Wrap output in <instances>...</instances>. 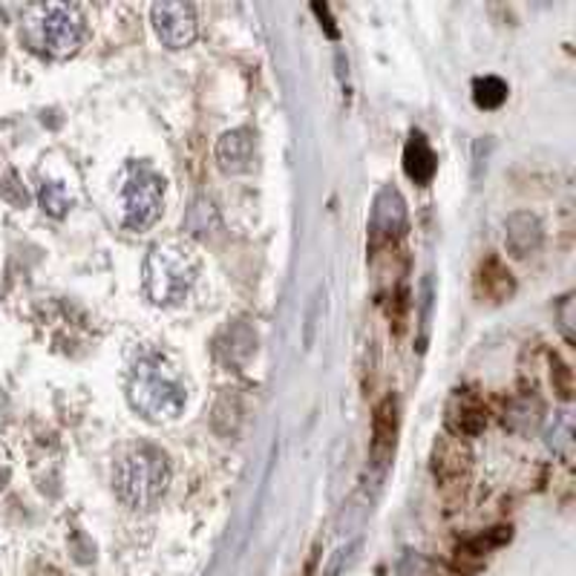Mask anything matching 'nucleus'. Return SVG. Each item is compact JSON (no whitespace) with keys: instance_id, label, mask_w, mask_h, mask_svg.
Instances as JSON below:
<instances>
[{"instance_id":"f257e3e1","label":"nucleus","mask_w":576,"mask_h":576,"mask_svg":"<svg viewBox=\"0 0 576 576\" xmlns=\"http://www.w3.org/2000/svg\"><path fill=\"white\" fill-rule=\"evenodd\" d=\"M127 401L150 424L179 418L188 403V384L171 354L148 349L133 361L127 375Z\"/></svg>"},{"instance_id":"f03ea898","label":"nucleus","mask_w":576,"mask_h":576,"mask_svg":"<svg viewBox=\"0 0 576 576\" xmlns=\"http://www.w3.org/2000/svg\"><path fill=\"white\" fill-rule=\"evenodd\" d=\"M197 277L199 254L185 239H162L145 256L141 283L153 305H179L197 286Z\"/></svg>"},{"instance_id":"7ed1b4c3","label":"nucleus","mask_w":576,"mask_h":576,"mask_svg":"<svg viewBox=\"0 0 576 576\" xmlns=\"http://www.w3.org/2000/svg\"><path fill=\"white\" fill-rule=\"evenodd\" d=\"M115 493L130 511L156 508L171 485V464L165 453L153 444H136L115 461Z\"/></svg>"},{"instance_id":"20e7f679","label":"nucleus","mask_w":576,"mask_h":576,"mask_svg":"<svg viewBox=\"0 0 576 576\" xmlns=\"http://www.w3.org/2000/svg\"><path fill=\"white\" fill-rule=\"evenodd\" d=\"M24 41L29 50L47 58H66L78 52L87 38V21L75 7L66 3H43V7L26 9Z\"/></svg>"},{"instance_id":"39448f33","label":"nucleus","mask_w":576,"mask_h":576,"mask_svg":"<svg viewBox=\"0 0 576 576\" xmlns=\"http://www.w3.org/2000/svg\"><path fill=\"white\" fill-rule=\"evenodd\" d=\"M165 208V179L145 162L127 167L122 185V220L136 234L156 225Z\"/></svg>"},{"instance_id":"423d86ee","label":"nucleus","mask_w":576,"mask_h":576,"mask_svg":"<svg viewBox=\"0 0 576 576\" xmlns=\"http://www.w3.org/2000/svg\"><path fill=\"white\" fill-rule=\"evenodd\" d=\"M150 24L167 50H185L197 41V9L190 3H156L150 9Z\"/></svg>"},{"instance_id":"0eeeda50","label":"nucleus","mask_w":576,"mask_h":576,"mask_svg":"<svg viewBox=\"0 0 576 576\" xmlns=\"http://www.w3.org/2000/svg\"><path fill=\"white\" fill-rule=\"evenodd\" d=\"M403 230H406V205H403V197L396 188H384L378 193V199H375V208H372V248L392 246Z\"/></svg>"},{"instance_id":"6e6552de","label":"nucleus","mask_w":576,"mask_h":576,"mask_svg":"<svg viewBox=\"0 0 576 576\" xmlns=\"http://www.w3.org/2000/svg\"><path fill=\"white\" fill-rule=\"evenodd\" d=\"M487 424L485 401L473 389H455L444 410V427L455 438H476Z\"/></svg>"},{"instance_id":"1a4fd4ad","label":"nucleus","mask_w":576,"mask_h":576,"mask_svg":"<svg viewBox=\"0 0 576 576\" xmlns=\"http://www.w3.org/2000/svg\"><path fill=\"white\" fill-rule=\"evenodd\" d=\"M469 447L464 438H455L447 433L444 438H438L436 450H433V473L444 487L461 485L469 469Z\"/></svg>"},{"instance_id":"9d476101","label":"nucleus","mask_w":576,"mask_h":576,"mask_svg":"<svg viewBox=\"0 0 576 576\" xmlns=\"http://www.w3.org/2000/svg\"><path fill=\"white\" fill-rule=\"evenodd\" d=\"M504 246L513 256L525 260L527 254H536L542 248L544 230L542 223L536 220L530 211H518V214L508 216V225H504Z\"/></svg>"},{"instance_id":"9b49d317","label":"nucleus","mask_w":576,"mask_h":576,"mask_svg":"<svg viewBox=\"0 0 576 576\" xmlns=\"http://www.w3.org/2000/svg\"><path fill=\"white\" fill-rule=\"evenodd\" d=\"M216 165L225 173H248L254 165V139L248 130H228L214 148Z\"/></svg>"},{"instance_id":"f8f14e48","label":"nucleus","mask_w":576,"mask_h":576,"mask_svg":"<svg viewBox=\"0 0 576 576\" xmlns=\"http://www.w3.org/2000/svg\"><path fill=\"white\" fill-rule=\"evenodd\" d=\"M476 291L481 300H490V303H502V300H508V297L516 291L511 268H508L499 256H487L485 263L478 265Z\"/></svg>"},{"instance_id":"ddd939ff","label":"nucleus","mask_w":576,"mask_h":576,"mask_svg":"<svg viewBox=\"0 0 576 576\" xmlns=\"http://www.w3.org/2000/svg\"><path fill=\"white\" fill-rule=\"evenodd\" d=\"M403 171L410 176L415 185H429L433 176L438 171V159L429 148V141L424 139V133H412L410 141H406V148H403Z\"/></svg>"},{"instance_id":"4468645a","label":"nucleus","mask_w":576,"mask_h":576,"mask_svg":"<svg viewBox=\"0 0 576 576\" xmlns=\"http://www.w3.org/2000/svg\"><path fill=\"white\" fill-rule=\"evenodd\" d=\"M372 436H375V455L378 459H387L392 453V447H396V436H398V403L396 398L389 396L378 403V410H375V421H372Z\"/></svg>"},{"instance_id":"2eb2a0df","label":"nucleus","mask_w":576,"mask_h":576,"mask_svg":"<svg viewBox=\"0 0 576 576\" xmlns=\"http://www.w3.org/2000/svg\"><path fill=\"white\" fill-rule=\"evenodd\" d=\"M508 84L496 75H485V78H476L473 84V101H476L478 110H499L508 101Z\"/></svg>"},{"instance_id":"dca6fc26","label":"nucleus","mask_w":576,"mask_h":576,"mask_svg":"<svg viewBox=\"0 0 576 576\" xmlns=\"http://www.w3.org/2000/svg\"><path fill=\"white\" fill-rule=\"evenodd\" d=\"M571 441H574L571 415L568 412H560V415L551 421V429H548V447H551L553 453H568Z\"/></svg>"},{"instance_id":"f3484780","label":"nucleus","mask_w":576,"mask_h":576,"mask_svg":"<svg viewBox=\"0 0 576 576\" xmlns=\"http://www.w3.org/2000/svg\"><path fill=\"white\" fill-rule=\"evenodd\" d=\"M551 366H553L551 378H553V387H556V392H560L562 398H571V370L560 361V358H556V354L551 358Z\"/></svg>"},{"instance_id":"a211bd4d","label":"nucleus","mask_w":576,"mask_h":576,"mask_svg":"<svg viewBox=\"0 0 576 576\" xmlns=\"http://www.w3.org/2000/svg\"><path fill=\"white\" fill-rule=\"evenodd\" d=\"M41 199H43V208H50L52 214H64L66 197L64 193H58V185H43Z\"/></svg>"}]
</instances>
